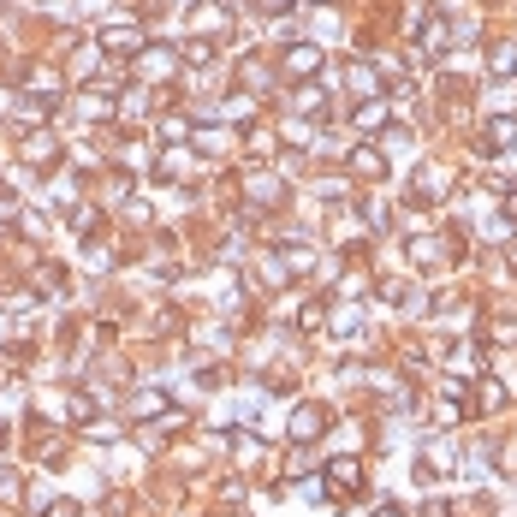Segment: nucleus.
Wrapping results in <instances>:
<instances>
[{
  "instance_id": "f257e3e1",
  "label": "nucleus",
  "mask_w": 517,
  "mask_h": 517,
  "mask_svg": "<svg viewBox=\"0 0 517 517\" xmlns=\"http://www.w3.org/2000/svg\"><path fill=\"white\" fill-rule=\"evenodd\" d=\"M381 119H386V107H375V102H369V107H363V113H357V125H363V131H375Z\"/></svg>"
},
{
  "instance_id": "f03ea898",
  "label": "nucleus",
  "mask_w": 517,
  "mask_h": 517,
  "mask_svg": "<svg viewBox=\"0 0 517 517\" xmlns=\"http://www.w3.org/2000/svg\"><path fill=\"white\" fill-rule=\"evenodd\" d=\"M381 517H399V511H381Z\"/></svg>"
}]
</instances>
